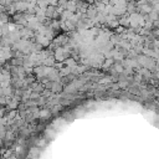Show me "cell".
Returning a JSON list of instances; mask_svg holds the SVG:
<instances>
[{
	"mask_svg": "<svg viewBox=\"0 0 159 159\" xmlns=\"http://www.w3.org/2000/svg\"><path fill=\"white\" fill-rule=\"evenodd\" d=\"M87 15H88L89 17H92V16H94V15H96V10H94L93 7H91V9H88V11H87Z\"/></svg>",
	"mask_w": 159,
	"mask_h": 159,
	"instance_id": "6da1fadb",
	"label": "cell"
}]
</instances>
